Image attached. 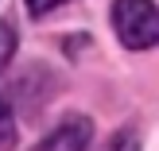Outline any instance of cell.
<instances>
[{
	"label": "cell",
	"mask_w": 159,
	"mask_h": 151,
	"mask_svg": "<svg viewBox=\"0 0 159 151\" xmlns=\"http://www.w3.org/2000/svg\"><path fill=\"white\" fill-rule=\"evenodd\" d=\"M113 27L124 47L148 51L159 43V8L152 0H116L113 4Z\"/></svg>",
	"instance_id": "obj_1"
},
{
	"label": "cell",
	"mask_w": 159,
	"mask_h": 151,
	"mask_svg": "<svg viewBox=\"0 0 159 151\" xmlns=\"http://www.w3.org/2000/svg\"><path fill=\"white\" fill-rule=\"evenodd\" d=\"M89 140H93V124L85 116H70V120H62L43 144L31 147V151H85Z\"/></svg>",
	"instance_id": "obj_2"
},
{
	"label": "cell",
	"mask_w": 159,
	"mask_h": 151,
	"mask_svg": "<svg viewBox=\"0 0 159 151\" xmlns=\"http://www.w3.org/2000/svg\"><path fill=\"white\" fill-rule=\"evenodd\" d=\"M12 144H16V113L0 97V151H12Z\"/></svg>",
	"instance_id": "obj_3"
},
{
	"label": "cell",
	"mask_w": 159,
	"mask_h": 151,
	"mask_svg": "<svg viewBox=\"0 0 159 151\" xmlns=\"http://www.w3.org/2000/svg\"><path fill=\"white\" fill-rule=\"evenodd\" d=\"M12 54H16V31L8 23H0V70L12 62Z\"/></svg>",
	"instance_id": "obj_4"
},
{
	"label": "cell",
	"mask_w": 159,
	"mask_h": 151,
	"mask_svg": "<svg viewBox=\"0 0 159 151\" xmlns=\"http://www.w3.org/2000/svg\"><path fill=\"white\" fill-rule=\"evenodd\" d=\"M58 4H66V0H27V12L31 16H47L51 8H58Z\"/></svg>",
	"instance_id": "obj_5"
}]
</instances>
